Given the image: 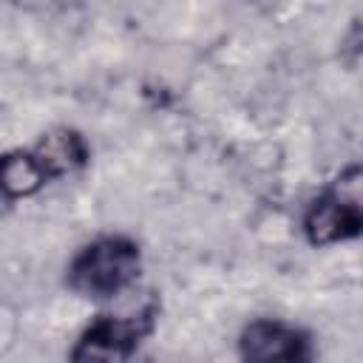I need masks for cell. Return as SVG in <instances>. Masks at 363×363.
<instances>
[{"mask_svg":"<svg viewBox=\"0 0 363 363\" xmlns=\"http://www.w3.org/2000/svg\"><path fill=\"white\" fill-rule=\"evenodd\" d=\"M31 153L37 156L48 182H57L62 176L77 173L91 159V147H88L85 136L68 125H60V128L40 133V139L31 145Z\"/></svg>","mask_w":363,"mask_h":363,"instance_id":"cell-5","label":"cell"},{"mask_svg":"<svg viewBox=\"0 0 363 363\" xmlns=\"http://www.w3.org/2000/svg\"><path fill=\"white\" fill-rule=\"evenodd\" d=\"M45 184H51V182H48L45 170L40 167L37 156L31 153V147H17V150H9L3 156V162H0V187H3V199L9 204L40 193Z\"/></svg>","mask_w":363,"mask_h":363,"instance_id":"cell-6","label":"cell"},{"mask_svg":"<svg viewBox=\"0 0 363 363\" xmlns=\"http://www.w3.org/2000/svg\"><path fill=\"white\" fill-rule=\"evenodd\" d=\"M303 238L312 247H335L363 235V164L337 170L306 204L301 218Z\"/></svg>","mask_w":363,"mask_h":363,"instance_id":"cell-2","label":"cell"},{"mask_svg":"<svg viewBox=\"0 0 363 363\" xmlns=\"http://www.w3.org/2000/svg\"><path fill=\"white\" fill-rule=\"evenodd\" d=\"M159 318L156 301H147L130 312L96 315L68 349V363H130Z\"/></svg>","mask_w":363,"mask_h":363,"instance_id":"cell-3","label":"cell"},{"mask_svg":"<svg viewBox=\"0 0 363 363\" xmlns=\"http://www.w3.org/2000/svg\"><path fill=\"white\" fill-rule=\"evenodd\" d=\"M238 360L241 363H315V337L284 318H252L238 332Z\"/></svg>","mask_w":363,"mask_h":363,"instance_id":"cell-4","label":"cell"},{"mask_svg":"<svg viewBox=\"0 0 363 363\" xmlns=\"http://www.w3.org/2000/svg\"><path fill=\"white\" fill-rule=\"evenodd\" d=\"M142 272V247L122 233L96 235L82 244L65 267V284L88 301H111L128 292Z\"/></svg>","mask_w":363,"mask_h":363,"instance_id":"cell-1","label":"cell"}]
</instances>
